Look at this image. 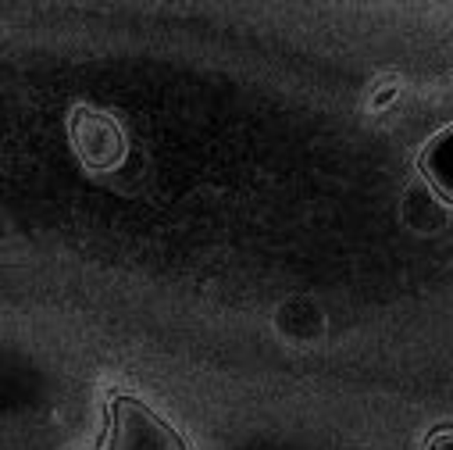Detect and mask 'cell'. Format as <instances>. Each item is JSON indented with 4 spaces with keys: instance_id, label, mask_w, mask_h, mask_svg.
<instances>
[{
    "instance_id": "7a4b0ae2",
    "label": "cell",
    "mask_w": 453,
    "mask_h": 450,
    "mask_svg": "<svg viewBox=\"0 0 453 450\" xmlns=\"http://www.w3.org/2000/svg\"><path fill=\"white\" fill-rule=\"evenodd\" d=\"M432 450H453V432L435 436V439H432Z\"/></svg>"
},
{
    "instance_id": "6da1fadb",
    "label": "cell",
    "mask_w": 453,
    "mask_h": 450,
    "mask_svg": "<svg viewBox=\"0 0 453 450\" xmlns=\"http://www.w3.org/2000/svg\"><path fill=\"white\" fill-rule=\"evenodd\" d=\"M418 168H421V175L428 179V186H432L446 204H453V126L442 129V133H435V136L425 144V151H421V158H418Z\"/></svg>"
}]
</instances>
